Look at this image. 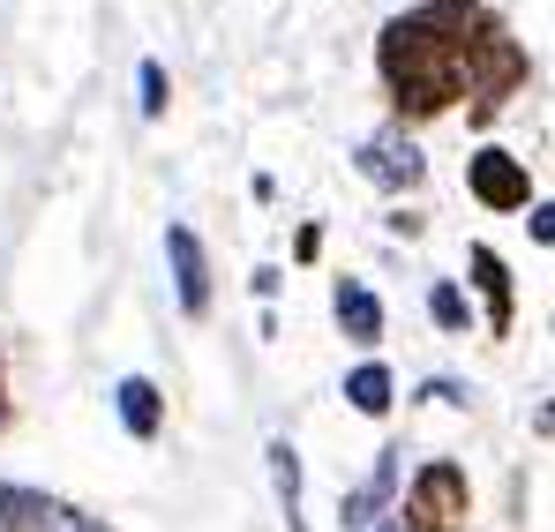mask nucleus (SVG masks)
<instances>
[{
	"mask_svg": "<svg viewBox=\"0 0 555 532\" xmlns=\"http://www.w3.org/2000/svg\"><path fill=\"white\" fill-rule=\"evenodd\" d=\"M488 38L495 30L465 0H428V8L398 15L383 30V76L398 90V105L436 113V105L465 98V83H473V46H488Z\"/></svg>",
	"mask_w": 555,
	"mask_h": 532,
	"instance_id": "nucleus-1",
	"label": "nucleus"
},
{
	"mask_svg": "<svg viewBox=\"0 0 555 532\" xmlns=\"http://www.w3.org/2000/svg\"><path fill=\"white\" fill-rule=\"evenodd\" d=\"M166 256H173V293H181L188 315L210 308V263H203V241L188 225H166Z\"/></svg>",
	"mask_w": 555,
	"mask_h": 532,
	"instance_id": "nucleus-2",
	"label": "nucleus"
},
{
	"mask_svg": "<svg viewBox=\"0 0 555 532\" xmlns=\"http://www.w3.org/2000/svg\"><path fill=\"white\" fill-rule=\"evenodd\" d=\"M465 180H473V195H480L488 210H518V203H526V166H518L511 151H480Z\"/></svg>",
	"mask_w": 555,
	"mask_h": 532,
	"instance_id": "nucleus-3",
	"label": "nucleus"
},
{
	"mask_svg": "<svg viewBox=\"0 0 555 532\" xmlns=\"http://www.w3.org/2000/svg\"><path fill=\"white\" fill-rule=\"evenodd\" d=\"M361 173H369L375 187H413V180H421V151H413L405 135H369V143H361Z\"/></svg>",
	"mask_w": 555,
	"mask_h": 532,
	"instance_id": "nucleus-4",
	"label": "nucleus"
},
{
	"mask_svg": "<svg viewBox=\"0 0 555 532\" xmlns=\"http://www.w3.org/2000/svg\"><path fill=\"white\" fill-rule=\"evenodd\" d=\"M113 398H120V428H128L135 443H151V436H158V420H166L158 382H151V375H120V390H113Z\"/></svg>",
	"mask_w": 555,
	"mask_h": 532,
	"instance_id": "nucleus-5",
	"label": "nucleus"
},
{
	"mask_svg": "<svg viewBox=\"0 0 555 532\" xmlns=\"http://www.w3.org/2000/svg\"><path fill=\"white\" fill-rule=\"evenodd\" d=\"M390 488H398V450H383V457H375L369 488H361V495L346 503V532H369V525H375V510L390 503Z\"/></svg>",
	"mask_w": 555,
	"mask_h": 532,
	"instance_id": "nucleus-6",
	"label": "nucleus"
},
{
	"mask_svg": "<svg viewBox=\"0 0 555 532\" xmlns=\"http://www.w3.org/2000/svg\"><path fill=\"white\" fill-rule=\"evenodd\" d=\"M61 518V503H46L38 488H0V532H46Z\"/></svg>",
	"mask_w": 555,
	"mask_h": 532,
	"instance_id": "nucleus-7",
	"label": "nucleus"
},
{
	"mask_svg": "<svg viewBox=\"0 0 555 532\" xmlns=\"http://www.w3.org/2000/svg\"><path fill=\"white\" fill-rule=\"evenodd\" d=\"M338 323H346L353 346H375L383 338V300H375L369 285H338Z\"/></svg>",
	"mask_w": 555,
	"mask_h": 532,
	"instance_id": "nucleus-8",
	"label": "nucleus"
},
{
	"mask_svg": "<svg viewBox=\"0 0 555 532\" xmlns=\"http://www.w3.org/2000/svg\"><path fill=\"white\" fill-rule=\"evenodd\" d=\"M473 270H480V293H488V323L511 330V277H503V256H495V248H473Z\"/></svg>",
	"mask_w": 555,
	"mask_h": 532,
	"instance_id": "nucleus-9",
	"label": "nucleus"
},
{
	"mask_svg": "<svg viewBox=\"0 0 555 532\" xmlns=\"http://www.w3.org/2000/svg\"><path fill=\"white\" fill-rule=\"evenodd\" d=\"M346 398H353V405H361V413H390V367H353V375H346Z\"/></svg>",
	"mask_w": 555,
	"mask_h": 532,
	"instance_id": "nucleus-10",
	"label": "nucleus"
},
{
	"mask_svg": "<svg viewBox=\"0 0 555 532\" xmlns=\"http://www.w3.org/2000/svg\"><path fill=\"white\" fill-rule=\"evenodd\" d=\"M428 315H436V330H465V293L459 285H436L428 293Z\"/></svg>",
	"mask_w": 555,
	"mask_h": 532,
	"instance_id": "nucleus-11",
	"label": "nucleus"
},
{
	"mask_svg": "<svg viewBox=\"0 0 555 532\" xmlns=\"http://www.w3.org/2000/svg\"><path fill=\"white\" fill-rule=\"evenodd\" d=\"M135 90H143L135 105H143V113L158 120V113H166V68H158V61H143V68H135Z\"/></svg>",
	"mask_w": 555,
	"mask_h": 532,
	"instance_id": "nucleus-12",
	"label": "nucleus"
},
{
	"mask_svg": "<svg viewBox=\"0 0 555 532\" xmlns=\"http://www.w3.org/2000/svg\"><path fill=\"white\" fill-rule=\"evenodd\" d=\"M53 532H105V525H98V518H76V510H61V518H53Z\"/></svg>",
	"mask_w": 555,
	"mask_h": 532,
	"instance_id": "nucleus-13",
	"label": "nucleus"
},
{
	"mask_svg": "<svg viewBox=\"0 0 555 532\" xmlns=\"http://www.w3.org/2000/svg\"><path fill=\"white\" fill-rule=\"evenodd\" d=\"M0 420H8V390H0Z\"/></svg>",
	"mask_w": 555,
	"mask_h": 532,
	"instance_id": "nucleus-14",
	"label": "nucleus"
}]
</instances>
